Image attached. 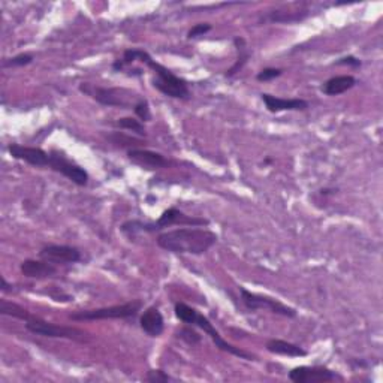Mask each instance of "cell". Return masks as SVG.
<instances>
[{
    "label": "cell",
    "instance_id": "obj_5",
    "mask_svg": "<svg viewBox=\"0 0 383 383\" xmlns=\"http://www.w3.org/2000/svg\"><path fill=\"white\" fill-rule=\"evenodd\" d=\"M143 308V302L134 299L125 302V304H117L102 308H90L79 310L75 313H70L69 319L72 320H105V319H129L138 315V311Z\"/></svg>",
    "mask_w": 383,
    "mask_h": 383
},
{
    "label": "cell",
    "instance_id": "obj_2",
    "mask_svg": "<svg viewBox=\"0 0 383 383\" xmlns=\"http://www.w3.org/2000/svg\"><path fill=\"white\" fill-rule=\"evenodd\" d=\"M156 243L160 249L177 255H204L217 243V235L201 226H183L159 234Z\"/></svg>",
    "mask_w": 383,
    "mask_h": 383
},
{
    "label": "cell",
    "instance_id": "obj_19",
    "mask_svg": "<svg viewBox=\"0 0 383 383\" xmlns=\"http://www.w3.org/2000/svg\"><path fill=\"white\" fill-rule=\"evenodd\" d=\"M357 86V78L352 75H338L332 77L328 81L322 86V92L327 96H338L346 93L347 90L354 88Z\"/></svg>",
    "mask_w": 383,
    "mask_h": 383
},
{
    "label": "cell",
    "instance_id": "obj_15",
    "mask_svg": "<svg viewBox=\"0 0 383 383\" xmlns=\"http://www.w3.org/2000/svg\"><path fill=\"white\" fill-rule=\"evenodd\" d=\"M19 271L29 279H52L57 276V265L47 260L26 259L19 265Z\"/></svg>",
    "mask_w": 383,
    "mask_h": 383
},
{
    "label": "cell",
    "instance_id": "obj_26",
    "mask_svg": "<svg viewBox=\"0 0 383 383\" xmlns=\"http://www.w3.org/2000/svg\"><path fill=\"white\" fill-rule=\"evenodd\" d=\"M281 74H283V69L265 68V69L260 70L256 78H258V81H260V83H267V81H271V79L279 78Z\"/></svg>",
    "mask_w": 383,
    "mask_h": 383
},
{
    "label": "cell",
    "instance_id": "obj_29",
    "mask_svg": "<svg viewBox=\"0 0 383 383\" xmlns=\"http://www.w3.org/2000/svg\"><path fill=\"white\" fill-rule=\"evenodd\" d=\"M0 280H2V286H0V289H2L3 292H9V290H11L9 288H13V286L8 283V281H6V279H5V277H2Z\"/></svg>",
    "mask_w": 383,
    "mask_h": 383
},
{
    "label": "cell",
    "instance_id": "obj_8",
    "mask_svg": "<svg viewBox=\"0 0 383 383\" xmlns=\"http://www.w3.org/2000/svg\"><path fill=\"white\" fill-rule=\"evenodd\" d=\"M48 166L52 168L56 173L62 174L68 180L72 181L77 186H87L88 185V173L83 168L77 165L74 160H70L63 151L60 150H52L49 151V159H48Z\"/></svg>",
    "mask_w": 383,
    "mask_h": 383
},
{
    "label": "cell",
    "instance_id": "obj_7",
    "mask_svg": "<svg viewBox=\"0 0 383 383\" xmlns=\"http://www.w3.org/2000/svg\"><path fill=\"white\" fill-rule=\"evenodd\" d=\"M240 295H241V301H243V304L246 308H249L250 311H256V310H268L271 313L279 315V316H285V318H297V310L294 307H289L283 302H280L276 298L271 297H265V295H259V294H253V292H250L244 288L240 286Z\"/></svg>",
    "mask_w": 383,
    "mask_h": 383
},
{
    "label": "cell",
    "instance_id": "obj_27",
    "mask_svg": "<svg viewBox=\"0 0 383 383\" xmlns=\"http://www.w3.org/2000/svg\"><path fill=\"white\" fill-rule=\"evenodd\" d=\"M211 29H213V27H211V24H208V23H199V24H195V26L192 27V29L189 30V32H187V38H189V39H195V38H198V36H203V35L208 33Z\"/></svg>",
    "mask_w": 383,
    "mask_h": 383
},
{
    "label": "cell",
    "instance_id": "obj_22",
    "mask_svg": "<svg viewBox=\"0 0 383 383\" xmlns=\"http://www.w3.org/2000/svg\"><path fill=\"white\" fill-rule=\"evenodd\" d=\"M175 337L181 341H185L189 346H196L201 343V336L192 327H181L175 331Z\"/></svg>",
    "mask_w": 383,
    "mask_h": 383
},
{
    "label": "cell",
    "instance_id": "obj_9",
    "mask_svg": "<svg viewBox=\"0 0 383 383\" xmlns=\"http://www.w3.org/2000/svg\"><path fill=\"white\" fill-rule=\"evenodd\" d=\"M190 325H195V327L203 329L205 332V334H208L210 338L214 341L216 347H219L220 350L228 352V354L234 355V357H238L241 359H247V361H255L256 359V357L253 354H250V352H246V350L240 349V347H237L234 345H230V343H228L224 337L220 336V332L213 327V324H211V322L205 316L199 315L198 311L195 313L194 319H192V324Z\"/></svg>",
    "mask_w": 383,
    "mask_h": 383
},
{
    "label": "cell",
    "instance_id": "obj_24",
    "mask_svg": "<svg viewBox=\"0 0 383 383\" xmlns=\"http://www.w3.org/2000/svg\"><path fill=\"white\" fill-rule=\"evenodd\" d=\"M144 380L150 382V383H166V382H177L175 377H171L164 370H150L147 371V375L144 377Z\"/></svg>",
    "mask_w": 383,
    "mask_h": 383
},
{
    "label": "cell",
    "instance_id": "obj_3",
    "mask_svg": "<svg viewBox=\"0 0 383 383\" xmlns=\"http://www.w3.org/2000/svg\"><path fill=\"white\" fill-rule=\"evenodd\" d=\"M180 225V226H208L210 221L204 217H192L180 211L177 207H171L165 210L162 216L156 221H143V220H127L120 228L123 234L129 238H134L138 234H153L165 228Z\"/></svg>",
    "mask_w": 383,
    "mask_h": 383
},
{
    "label": "cell",
    "instance_id": "obj_10",
    "mask_svg": "<svg viewBox=\"0 0 383 383\" xmlns=\"http://www.w3.org/2000/svg\"><path fill=\"white\" fill-rule=\"evenodd\" d=\"M289 379L294 383H316V382H332L341 380L336 371L322 366H301L289 371Z\"/></svg>",
    "mask_w": 383,
    "mask_h": 383
},
{
    "label": "cell",
    "instance_id": "obj_23",
    "mask_svg": "<svg viewBox=\"0 0 383 383\" xmlns=\"http://www.w3.org/2000/svg\"><path fill=\"white\" fill-rule=\"evenodd\" d=\"M33 62V56L32 54H18L13 58H5L2 62L3 68H22L27 66Z\"/></svg>",
    "mask_w": 383,
    "mask_h": 383
},
{
    "label": "cell",
    "instance_id": "obj_14",
    "mask_svg": "<svg viewBox=\"0 0 383 383\" xmlns=\"http://www.w3.org/2000/svg\"><path fill=\"white\" fill-rule=\"evenodd\" d=\"M260 97L269 113H280V111H306L308 108L307 100L299 97L285 99L268 93H262Z\"/></svg>",
    "mask_w": 383,
    "mask_h": 383
},
{
    "label": "cell",
    "instance_id": "obj_20",
    "mask_svg": "<svg viewBox=\"0 0 383 383\" xmlns=\"http://www.w3.org/2000/svg\"><path fill=\"white\" fill-rule=\"evenodd\" d=\"M234 44H235L237 52H238V57H237V62L225 72L226 78H233L234 75H237L240 70L246 66V63L249 62V58H250V52H249L244 38L237 36L234 39Z\"/></svg>",
    "mask_w": 383,
    "mask_h": 383
},
{
    "label": "cell",
    "instance_id": "obj_21",
    "mask_svg": "<svg viewBox=\"0 0 383 383\" xmlns=\"http://www.w3.org/2000/svg\"><path fill=\"white\" fill-rule=\"evenodd\" d=\"M114 125H116L117 127H120V129L132 130L134 134H136V135H139V136H146V134H147L144 123L141 122V120H136V118H134V117H123V118H118Z\"/></svg>",
    "mask_w": 383,
    "mask_h": 383
},
{
    "label": "cell",
    "instance_id": "obj_18",
    "mask_svg": "<svg viewBox=\"0 0 383 383\" xmlns=\"http://www.w3.org/2000/svg\"><path fill=\"white\" fill-rule=\"evenodd\" d=\"M265 347L268 352H271V354H276V355H283V357H290V358L307 357V350L299 347L298 345H294V343L279 340V338L268 340Z\"/></svg>",
    "mask_w": 383,
    "mask_h": 383
},
{
    "label": "cell",
    "instance_id": "obj_16",
    "mask_svg": "<svg viewBox=\"0 0 383 383\" xmlns=\"http://www.w3.org/2000/svg\"><path fill=\"white\" fill-rule=\"evenodd\" d=\"M139 327L150 337H160L165 331V319L157 307H148L139 318Z\"/></svg>",
    "mask_w": 383,
    "mask_h": 383
},
{
    "label": "cell",
    "instance_id": "obj_28",
    "mask_svg": "<svg viewBox=\"0 0 383 383\" xmlns=\"http://www.w3.org/2000/svg\"><path fill=\"white\" fill-rule=\"evenodd\" d=\"M336 65L338 66H352V68H361L362 66V62L359 58L354 57V56H347V57H343L340 58L338 62H336Z\"/></svg>",
    "mask_w": 383,
    "mask_h": 383
},
{
    "label": "cell",
    "instance_id": "obj_6",
    "mask_svg": "<svg viewBox=\"0 0 383 383\" xmlns=\"http://www.w3.org/2000/svg\"><path fill=\"white\" fill-rule=\"evenodd\" d=\"M26 322V328L32 332V334L36 336H42V337H52V338H68V340H79L83 341L86 334L83 331H79L77 328H69V327H60L56 324H52L42 318H38L32 313H29L27 318L24 319Z\"/></svg>",
    "mask_w": 383,
    "mask_h": 383
},
{
    "label": "cell",
    "instance_id": "obj_4",
    "mask_svg": "<svg viewBox=\"0 0 383 383\" xmlns=\"http://www.w3.org/2000/svg\"><path fill=\"white\" fill-rule=\"evenodd\" d=\"M78 88L79 92L90 96L92 99H95L96 102L102 104L105 107L134 109L139 100L143 99L135 92H130V90L120 88V87H99L90 83H81Z\"/></svg>",
    "mask_w": 383,
    "mask_h": 383
},
{
    "label": "cell",
    "instance_id": "obj_11",
    "mask_svg": "<svg viewBox=\"0 0 383 383\" xmlns=\"http://www.w3.org/2000/svg\"><path fill=\"white\" fill-rule=\"evenodd\" d=\"M39 256H41V259L52 262V264L58 267V265L77 264V262L81 260V251L72 246L48 244L41 249Z\"/></svg>",
    "mask_w": 383,
    "mask_h": 383
},
{
    "label": "cell",
    "instance_id": "obj_13",
    "mask_svg": "<svg viewBox=\"0 0 383 383\" xmlns=\"http://www.w3.org/2000/svg\"><path fill=\"white\" fill-rule=\"evenodd\" d=\"M127 157L129 160H132L135 165H139L146 169H160L169 165L168 159L164 155L146 148H129Z\"/></svg>",
    "mask_w": 383,
    "mask_h": 383
},
{
    "label": "cell",
    "instance_id": "obj_1",
    "mask_svg": "<svg viewBox=\"0 0 383 383\" xmlns=\"http://www.w3.org/2000/svg\"><path fill=\"white\" fill-rule=\"evenodd\" d=\"M136 60L138 62L146 63L151 70H153V74H155L153 87L157 88L160 93H164L168 97L181 99V100H186L190 97V90H189V84L186 79L177 77L164 65L155 62V60L151 58V56L141 48L126 49V52L123 53V58L114 62L113 69L116 70V72H120V70L125 69V66L136 62Z\"/></svg>",
    "mask_w": 383,
    "mask_h": 383
},
{
    "label": "cell",
    "instance_id": "obj_12",
    "mask_svg": "<svg viewBox=\"0 0 383 383\" xmlns=\"http://www.w3.org/2000/svg\"><path fill=\"white\" fill-rule=\"evenodd\" d=\"M8 151L14 159L23 160V162L33 165V166H48V159L49 153L45 150L38 148V147H24L22 144H9Z\"/></svg>",
    "mask_w": 383,
    "mask_h": 383
},
{
    "label": "cell",
    "instance_id": "obj_17",
    "mask_svg": "<svg viewBox=\"0 0 383 383\" xmlns=\"http://www.w3.org/2000/svg\"><path fill=\"white\" fill-rule=\"evenodd\" d=\"M308 17V9H294V11H286V9H276V11L267 13L259 19V24L262 23H297L302 22Z\"/></svg>",
    "mask_w": 383,
    "mask_h": 383
},
{
    "label": "cell",
    "instance_id": "obj_25",
    "mask_svg": "<svg viewBox=\"0 0 383 383\" xmlns=\"http://www.w3.org/2000/svg\"><path fill=\"white\" fill-rule=\"evenodd\" d=\"M135 116L141 120V122H150L151 120V111H150V104L147 99H141L139 102L134 108Z\"/></svg>",
    "mask_w": 383,
    "mask_h": 383
}]
</instances>
